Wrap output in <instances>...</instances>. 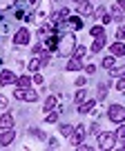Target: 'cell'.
I'll list each match as a JSON object with an SVG mask.
<instances>
[{
    "label": "cell",
    "instance_id": "cell-31",
    "mask_svg": "<svg viewBox=\"0 0 125 151\" xmlns=\"http://www.w3.org/2000/svg\"><path fill=\"white\" fill-rule=\"evenodd\" d=\"M5 107H7V98H5V96H0V111H2Z\"/></svg>",
    "mask_w": 125,
    "mask_h": 151
},
{
    "label": "cell",
    "instance_id": "cell-26",
    "mask_svg": "<svg viewBox=\"0 0 125 151\" xmlns=\"http://www.w3.org/2000/svg\"><path fill=\"white\" fill-rule=\"evenodd\" d=\"M56 120H58V113H56V111H52V113L47 116V122H49V124H54Z\"/></svg>",
    "mask_w": 125,
    "mask_h": 151
},
{
    "label": "cell",
    "instance_id": "cell-1",
    "mask_svg": "<svg viewBox=\"0 0 125 151\" xmlns=\"http://www.w3.org/2000/svg\"><path fill=\"white\" fill-rule=\"evenodd\" d=\"M74 49H76V38L72 33H62V38L58 40V53L69 58V56H74Z\"/></svg>",
    "mask_w": 125,
    "mask_h": 151
},
{
    "label": "cell",
    "instance_id": "cell-36",
    "mask_svg": "<svg viewBox=\"0 0 125 151\" xmlns=\"http://www.w3.org/2000/svg\"><path fill=\"white\" fill-rule=\"evenodd\" d=\"M101 20H103V24H107V22H110V20H112V16H107V14H105V16H103Z\"/></svg>",
    "mask_w": 125,
    "mask_h": 151
},
{
    "label": "cell",
    "instance_id": "cell-39",
    "mask_svg": "<svg viewBox=\"0 0 125 151\" xmlns=\"http://www.w3.org/2000/svg\"><path fill=\"white\" fill-rule=\"evenodd\" d=\"M76 2H81V0H76Z\"/></svg>",
    "mask_w": 125,
    "mask_h": 151
},
{
    "label": "cell",
    "instance_id": "cell-5",
    "mask_svg": "<svg viewBox=\"0 0 125 151\" xmlns=\"http://www.w3.org/2000/svg\"><path fill=\"white\" fill-rule=\"evenodd\" d=\"M29 38H31V36H29V31L23 27V29H18V31H16L14 42H16V45H27V42H29Z\"/></svg>",
    "mask_w": 125,
    "mask_h": 151
},
{
    "label": "cell",
    "instance_id": "cell-32",
    "mask_svg": "<svg viewBox=\"0 0 125 151\" xmlns=\"http://www.w3.org/2000/svg\"><path fill=\"white\" fill-rule=\"evenodd\" d=\"M34 82H36V85H43V76L36 73V76H34Z\"/></svg>",
    "mask_w": 125,
    "mask_h": 151
},
{
    "label": "cell",
    "instance_id": "cell-2",
    "mask_svg": "<svg viewBox=\"0 0 125 151\" xmlns=\"http://www.w3.org/2000/svg\"><path fill=\"white\" fill-rule=\"evenodd\" d=\"M110 120L112 122H125V107H121V104H112L110 107Z\"/></svg>",
    "mask_w": 125,
    "mask_h": 151
},
{
    "label": "cell",
    "instance_id": "cell-6",
    "mask_svg": "<svg viewBox=\"0 0 125 151\" xmlns=\"http://www.w3.org/2000/svg\"><path fill=\"white\" fill-rule=\"evenodd\" d=\"M83 138H85V129H83V127H76V129L72 131V145L78 147V145L83 142Z\"/></svg>",
    "mask_w": 125,
    "mask_h": 151
},
{
    "label": "cell",
    "instance_id": "cell-8",
    "mask_svg": "<svg viewBox=\"0 0 125 151\" xmlns=\"http://www.w3.org/2000/svg\"><path fill=\"white\" fill-rule=\"evenodd\" d=\"M14 138H16L14 129H5V133H2V138H0V147H7V145H11V142H14Z\"/></svg>",
    "mask_w": 125,
    "mask_h": 151
},
{
    "label": "cell",
    "instance_id": "cell-7",
    "mask_svg": "<svg viewBox=\"0 0 125 151\" xmlns=\"http://www.w3.org/2000/svg\"><path fill=\"white\" fill-rule=\"evenodd\" d=\"M92 11H94V7H92L89 0H81L78 2V16H89Z\"/></svg>",
    "mask_w": 125,
    "mask_h": 151
},
{
    "label": "cell",
    "instance_id": "cell-34",
    "mask_svg": "<svg viewBox=\"0 0 125 151\" xmlns=\"http://www.w3.org/2000/svg\"><path fill=\"white\" fill-rule=\"evenodd\" d=\"M49 147H52V149H56V147H58V142H56V138H49Z\"/></svg>",
    "mask_w": 125,
    "mask_h": 151
},
{
    "label": "cell",
    "instance_id": "cell-15",
    "mask_svg": "<svg viewBox=\"0 0 125 151\" xmlns=\"http://www.w3.org/2000/svg\"><path fill=\"white\" fill-rule=\"evenodd\" d=\"M81 62H83V58H76V56H74L72 60L67 62V69H69V71H76V69H81Z\"/></svg>",
    "mask_w": 125,
    "mask_h": 151
},
{
    "label": "cell",
    "instance_id": "cell-16",
    "mask_svg": "<svg viewBox=\"0 0 125 151\" xmlns=\"http://www.w3.org/2000/svg\"><path fill=\"white\" fill-rule=\"evenodd\" d=\"M103 45H105V36H103V38H96V40H94V45H92V51L98 53V51L103 49Z\"/></svg>",
    "mask_w": 125,
    "mask_h": 151
},
{
    "label": "cell",
    "instance_id": "cell-3",
    "mask_svg": "<svg viewBox=\"0 0 125 151\" xmlns=\"http://www.w3.org/2000/svg\"><path fill=\"white\" fill-rule=\"evenodd\" d=\"M14 98H18V100H29V102H34V100H38V93H36L34 89H16V91H14Z\"/></svg>",
    "mask_w": 125,
    "mask_h": 151
},
{
    "label": "cell",
    "instance_id": "cell-27",
    "mask_svg": "<svg viewBox=\"0 0 125 151\" xmlns=\"http://www.w3.org/2000/svg\"><path fill=\"white\" fill-rule=\"evenodd\" d=\"M38 67H40V60H31L29 62V71H36Z\"/></svg>",
    "mask_w": 125,
    "mask_h": 151
},
{
    "label": "cell",
    "instance_id": "cell-17",
    "mask_svg": "<svg viewBox=\"0 0 125 151\" xmlns=\"http://www.w3.org/2000/svg\"><path fill=\"white\" fill-rule=\"evenodd\" d=\"M112 76H114V78H125V65L114 67V69H112Z\"/></svg>",
    "mask_w": 125,
    "mask_h": 151
},
{
    "label": "cell",
    "instance_id": "cell-10",
    "mask_svg": "<svg viewBox=\"0 0 125 151\" xmlns=\"http://www.w3.org/2000/svg\"><path fill=\"white\" fill-rule=\"evenodd\" d=\"M60 27V24H58ZM62 27H72V29H81L83 27V18L78 16V18H67L65 22H62Z\"/></svg>",
    "mask_w": 125,
    "mask_h": 151
},
{
    "label": "cell",
    "instance_id": "cell-24",
    "mask_svg": "<svg viewBox=\"0 0 125 151\" xmlns=\"http://www.w3.org/2000/svg\"><path fill=\"white\" fill-rule=\"evenodd\" d=\"M116 140H125V124L118 127V131H116Z\"/></svg>",
    "mask_w": 125,
    "mask_h": 151
},
{
    "label": "cell",
    "instance_id": "cell-12",
    "mask_svg": "<svg viewBox=\"0 0 125 151\" xmlns=\"http://www.w3.org/2000/svg\"><path fill=\"white\" fill-rule=\"evenodd\" d=\"M110 51H112V56H125V45L123 42H114Z\"/></svg>",
    "mask_w": 125,
    "mask_h": 151
},
{
    "label": "cell",
    "instance_id": "cell-20",
    "mask_svg": "<svg viewBox=\"0 0 125 151\" xmlns=\"http://www.w3.org/2000/svg\"><path fill=\"white\" fill-rule=\"evenodd\" d=\"M112 18H116V20H121V18H123V9H121L118 5H114V7H112Z\"/></svg>",
    "mask_w": 125,
    "mask_h": 151
},
{
    "label": "cell",
    "instance_id": "cell-25",
    "mask_svg": "<svg viewBox=\"0 0 125 151\" xmlns=\"http://www.w3.org/2000/svg\"><path fill=\"white\" fill-rule=\"evenodd\" d=\"M60 131H62V136H72L74 127H69V124H65V127H60Z\"/></svg>",
    "mask_w": 125,
    "mask_h": 151
},
{
    "label": "cell",
    "instance_id": "cell-33",
    "mask_svg": "<svg viewBox=\"0 0 125 151\" xmlns=\"http://www.w3.org/2000/svg\"><path fill=\"white\" fill-rule=\"evenodd\" d=\"M85 71H87V73L92 76V73H94V71H96V67H94V65H87V67H85Z\"/></svg>",
    "mask_w": 125,
    "mask_h": 151
},
{
    "label": "cell",
    "instance_id": "cell-38",
    "mask_svg": "<svg viewBox=\"0 0 125 151\" xmlns=\"http://www.w3.org/2000/svg\"><path fill=\"white\" fill-rule=\"evenodd\" d=\"M27 2H36V0H27Z\"/></svg>",
    "mask_w": 125,
    "mask_h": 151
},
{
    "label": "cell",
    "instance_id": "cell-30",
    "mask_svg": "<svg viewBox=\"0 0 125 151\" xmlns=\"http://www.w3.org/2000/svg\"><path fill=\"white\" fill-rule=\"evenodd\" d=\"M118 38H121V40H125V24H121V29H118Z\"/></svg>",
    "mask_w": 125,
    "mask_h": 151
},
{
    "label": "cell",
    "instance_id": "cell-35",
    "mask_svg": "<svg viewBox=\"0 0 125 151\" xmlns=\"http://www.w3.org/2000/svg\"><path fill=\"white\" fill-rule=\"evenodd\" d=\"M96 16H101V18H103V16H105V7H98V11H96Z\"/></svg>",
    "mask_w": 125,
    "mask_h": 151
},
{
    "label": "cell",
    "instance_id": "cell-13",
    "mask_svg": "<svg viewBox=\"0 0 125 151\" xmlns=\"http://www.w3.org/2000/svg\"><path fill=\"white\" fill-rule=\"evenodd\" d=\"M11 124H14V118H11L9 113H5L0 118V129H11Z\"/></svg>",
    "mask_w": 125,
    "mask_h": 151
},
{
    "label": "cell",
    "instance_id": "cell-29",
    "mask_svg": "<svg viewBox=\"0 0 125 151\" xmlns=\"http://www.w3.org/2000/svg\"><path fill=\"white\" fill-rule=\"evenodd\" d=\"M116 89H118V91H125V78H121V80H118V85H116Z\"/></svg>",
    "mask_w": 125,
    "mask_h": 151
},
{
    "label": "cell",
    "instance_id": "cell-9",
    "mask_svg": "<svg viewBox=\"0 0 125 151\" xmlns=\"http://www.w3.org/2000/svg\"><path fill=\"white\" fill-rule=\"evenodd\" d=\"M11 82H16V76L11 73V71H0V85L7 87V85H11Z\"/></svg>",
    "mask_w": 125,
    "mask_h": 151
},
{
    "label": "cell",
    "instance_id": "cell-22",
    "mask_svg": "<svg viewBox=\"0 0 125 151\" xmlns=\"http://www.w3.org/2000/svg\"><path fill=\"white\" fill-rule=\"evenodd\" d=\"M103 67H105V69H112V67H114V56H107L105 60H103Z\"/></svg>",
    "mask_w": 125,
    "mask_h": 151
},
{
    "label": "cell",
    "instance_id": "cell-19",
    "mask_svg": "<svg viewBox=\"0 0 125 151\" xmlns=\"http://www.w3.org/2000/svg\"><path fill=\"white\" fill-rule=\"evenodd\" d=\"M18 0H0V11H5V9H11V7L16 5Z\"/></svg>",
    "mask_w": 125,
    "mask_h": 151
},
{
    "label": "cell",
    "instance_id": "cell-23",
    "mask_svg": "<svg viewBox=\"0 0 125 151\" xmlns=\"http://www.w3.org/2000/svg\"><path fill=\"white\" fill-rule=\"evenodd\" d=\"M85 53H87L85 47H76V49H74V56H76V58H85Z\"/></svg>",
    "mask_w": 125,
    "mask_h": 151
},
{
    "label": "cell",
    "instance_id": "cell-28",
    "mask_svg": "<svg viewBox=\"0 0 125 151\" xmlns=\"http://www.w3.org/2000/svg\"><path fill=\"white\" fill-rule=\"evenodd\" d=\"M83 100H85V89H81V91H78V93H76V102L81 104Z\"/></svg>",
    "mask_w": 125,
    "mask_h": 151
},
{
    "label": "cell",
    "instance_id": "cell-18",
    "mask_svg": "<svg viewBox=\"0 0 125 151\" xmlns=\"http://www.w3.org/2000/svg\"><path fill=\"white\" fill-rule=\"evenodd\" d=\"M54 107H56V96H49V98L45 100V111H52Z\"/></svg>",
    "mask_w": 125,
    "mask_h": 151
},
{
    "label": "cell",
    "instance_id": "cell-4",
    "mask_svg": "<svg viewBox=\"0 0 125 151\" xmlns=\"http://www.w3.org/2000/svg\"><path fill=\"white\" fill-rule=\"evenodd\" d=\"M116 140V133H98V147L101 149H112Z\"/></svg>",
    "mask_w": 125,
    "mask_h": 151
},
{
    "label": "cell",
    "instance_id": "cell-14",
    "mask_svg": "<svg viewBox=\"0 0 125 151\" xmlns=\"http://www.w3.org/2000/svg\"><path fill=\"white\" fill-rule=\"evenodd\" d=\"M16 82H18L20 89H29V87H31V78H29V76H20Z\"/></svg>",
    "mask_w": 125,
    "mask_h": 151
},
{
    "label": "cell",
    "instance_id": "cell-11",
    "mask_svg": "<svg viewBox=\"0 0 125 151\" xmlns=\"http://www.w3.org/2000/svg\"><path fill=\"white\" fill-rule=\"evenodd\" d=\"M94 104H96L94 100H87V102H81V104H78V111H81V113H89V111H94Z\"/></svg>",
    "mask_w": 125,
    "mask_h": 151
},
{
    "label": "cell",
    "instance_id": "cell-21",
    "mask_svg": "<svg viewBox=\"0 0 125 151\" xmlns=\"http://www.w3.org/2000/svg\"><path fill=\"white\" fill-rule=\"evenodd\" d=\"M92 36H94V38H103V36H105V29H103V27H92Z\"/></svg>",
    "mask_w": 125,
    "mask_h": 151
},
{
    "label": "cell",
    "instance_id": "cell-37",
    "mask_svg": "<svg viewBox=\"0 0 125 151\" xmlns=\"http://www.w3.org/2000/svg\"><path fill=\"white\" fill-rule=\"evenodd\" d=\"M118 7H121L123 11H125V0H118Z\"/></svg>",
    "mask_w": 125,
    "mask_h": 151
}]
</instances>
